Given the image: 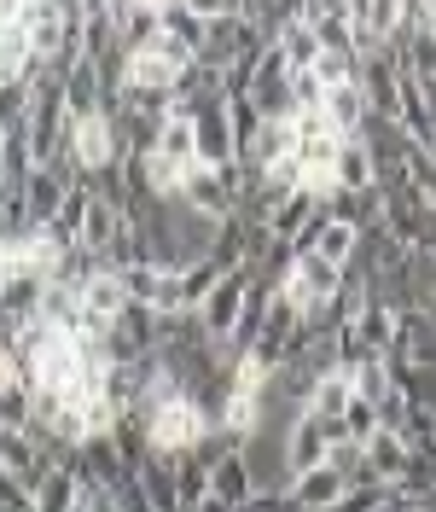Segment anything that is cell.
Wrapping results in <instances>:
<instances>
[{
    "label": "cell",
    "mask_w": 436,
    "mask_h": 512,
    "mask_svg": "<svg viewBox=\"0 0 436 512\" xmlns=\"http://www.w3.org/2000/svg\"><path fill=\"white\" fill-rule=\"evenodd\" d=\"M216 437V414L204 408V402H192V396H169V402H157L152 414H146V443L157 454H175V460H187L198 448Z\"/></svg>",
    "instance_id": "obj_1"
},
{
    "label": "cell",
    "mask_w": 436,
    "mask_h": 512,
    "mask_svg": "<svg viewBox=\"0 0 436 512\" xmlns=\"http://www.w3.org/2000/svg\"><path fill=\"white\" fill-rule=\"evenodd\" d=\"M128 303L152 309V315H192L187 309V268H163V262H140L123 274Z\"/></svg>",
    "instance_id": "obj_2"
},
{
    "label": "cell",
    "mask_w": 436,
    "mask_h": 512,
    "mask_svg": "<svg viewBox=\"0 0 436 512\" xmlns=\"http://www.w3.org/2000/svg\"><path fill=\"white\" fill-rule=\"evenodd\" d=\"M250 274H227L204 303H198V320H204V332H210V344H233V332H239V315H245V297H250Z\"/></svg>",
    "instance_id": "obj_3"
},
{
    "label": "cell",
    "mask_w": 436,
    "mask_h": 512,
    "mask_svg": "<svg viewBox=\"0 0 436 512\" xmlns=\"http://www.w3.org/2000/svg\"><path fill=\"white\" fill-rule=\"evenodd\" d=\"M192 134H198V163L204 169H233L239 163V134H233L227 105H204L192 117Z\"/></svg>",
    "instance_id": "obj_4"
},
{
    "label": "cell",
    "mask_w": 436,
    "mask_h": 512,
    "mask_svg": "<svg viewBox=\"0 0 436 512\" xmlns=\"http://www.w3.org/2000/svg\"><path fill=\"white\" fill-rule=\"evenodd\" d=\"M378 222H384L390 239H402V245L419 251V239H425L431 216H425V204H419V192L413 187H390V192H378Z\"/></svg>",
    "instance_id": "obj_5"
},
{
    "label": "cell",
    "mask_w": 436,
    "mask_h": 512,
    "mask_svg": "<svg viewBox=\"0 0 436 512\" xmlns=\"http://www.w3.org/2000/svg\"><path fill=\"white\" fill-rule=\"evenodd\" d=\"M285 466H291V478H303L314 466H326V431H320V419L303 408V414L285 425Z\"/></svg>",
    "instance_id": "obj_6"
},
{
    "label": "cell",
    "mask_w": 436,
    "mask_h": 512,
    "mask_svg": "<svg viewBox=\"0 0 436 512\" xmlns=\"http://www.w3.org/2000/svg\"><path fill=\"white\" fill-rule=\"evenodd\" d=\"M82 315L88 320H105V326H117L128 315V286L123 274H111V268H99L82 280Z\"/></svg>",
    "instance_id": "obj_7"
},
{
    "label": "cell",
    "mask_w": 436,
    "mask_h": 512,
    "mask_svg": "<svg viewBox=\"0 0 436 512\" xmlns=\"http://www.w3.org/2000/svg\"><path fill=\"white\" fill-rule=\"evenodd\" d=\"M407 466H413V448H407L402 431H378L373 443H367V478L384 483V489H396L407 478Z\"/></svg>",
    "instance_id": "obj_8"
},
{
    "label": "cell",
    "mask_w": 436,
    "mask_h": 512,
    "mask_svg": "<svg viewBox=\"0 0 436 512\" xmlns=\"http://www.w3.org/2000/svg\"><path fill=\"white\" fill-rule=\"evenodd\" d=\"M326 123L338 128L343 140H361L367 123H373V99H367V88H361V82L332 88V94H326Z\"/></svg>",
    "instance_id": "obj_9"
},
{
    "label": "cell",
    "mask_w": 436,
    "mask_h": 512,
    "mask_svg": "<svg viewBox=\"0 0 436 512\" xmlns=\"http://www.w3.org/2000/svg\"><path fill=\"white\" fill-rule=\"evenodd\" d=\"M343 495H349V478L332 472V466H314V472H303V478H291V501H297V512H332Z\"/></svg>",
    "instance_id": "obj_10"
},
{
    "label": "cell",
    "mask_w": 436,
    "mask_h": 512,
    "mask_svg": "<svg viewBox=\"0 0 436 512\" xmlns=\"http://www.w3.org/2000/svg\"><path fill=\"white\" fill-rule=\"evenodd\" d=\"M210 489H216L227 507H245L250 495H256V478H250L245 448H227V454H216V460H210Z\"/></svg>",
    "instance_id": "obj_11"
},
{
    "label": "cell",
    "mask_w": 436,
    "mask_h": 512,
    "mask_svg": "<svg viewBox=\"0 0 436 512\" xmlns=\"http://www.w3.org/2000/svg\"><path fill=\"white\" fill-rule=\"evenodd\" d=\"M175 99H187L192 111H204V105H227V70L210 59H198L181 70V88H175Z\"/></svg>",
    "instance_id": "obj_12"
},
{
    "label": "cell",
    "mask_w": 436,
    "mask_h": 512,
    "mask_svg": "<svg viewBox=\"0 0 436 512\" xmlns=\"http://www.w3.org/2000/svg\"><path fill=\"white\" fill-rule=\"evenodd\" d=\"M355 332H361V350L373 355V361H390V350H396V309L390 303H367L361 309V320H349Z\"/></svg>",
    "instance_id": "obj_13"
},
{
    "label": "cell",
    "mask_w": 436,
    "mask_h": 512,
    "mask_svg": "<svg viewBox=\"0 0 436 512\" xmlns=\"http://www.w3.org/2000/svg\"><path fill=\"white\" fill-rule=\"evenodd\" d=\"M332 181L343 192H378V163L367 152V140H343L338 163H332Z\"/></svg>",
    "instance_id": "obj_14"
},
{
    "label": "cell",
    "mask_w": 436,
    "mask_h": 512,
    "mask_svg": "<svg viewBox=\"0 0 436 512\" xmlns=\"http://www.w3.org/2000/svg\"><path fill=\"white\" fill-rule=\"evenodd\" d=\"M274 47H280V59H285V70H291V76L314 70V64H320V53H326V47H320V35H314L297 12H291V24L280 30V41H274Z\"/></svg>",
    "instance_id": "obj_15"
},
{
    "label": "cell",
    "mask_w": 436,
    "mask_h": 512,
    "mask_svg": "<svg viewBox=\"0 0 436 512\" xmlns=\"http://www.w3.org/2000/svg\"><path fill=\"white\" fill-rule=\"evenodd\" d=\"M117 227H123V210H117L105 192H94V204H88V222H82V251L105 262L111 239H117Z\"/></svg>",
    "instance_id": "obj_16"
},
{
    "label": "cell",
    "mask_w": 436,
    "mask_h": 512,
    "mask_svg": "<svg viewBox=\"0 0 436 512\" xmlns=\"http://www.w3.org/2000/svg\"><path fill=\"white\" fill-rule=\"evenodd\" d=\"M163 35L187 41L198 59H204V47H210V24H204V12L187 6V0H163Z\"/></svg>",
    "instance_id": "obj_17"
},
{
    "label": "cell",
    "mask_w": 436,
    "mask_h": 512,
    "mask_svg": "<svg viewBox=\"0 0 436 512\" xmlns=\"http://www.w3.org/2000/svg\"><path fill=\"white\" fill-rule=\"evenodd\" d=\"M76 495H82V472L76 466H53L47 483L35 489V512H76Z\"/></svg>",
    "instance_id": "obj_18"
},
{
    "label": "cell",
    "mask_w": 436,
    "mask_h": 512,
    "mask_svg": "<svg viewBox=\"0 0 436 512\" xmlns=\"http://www.w3.org/2000/svg\"><path fill=\"white\" fill-rule=\"evenodd\" d=\"M314 256H326L332 268H349L355 256H361V227H349V222H320V245H314Z\"/></svg>",
    "instance_id": "obj_19"
},
{
    "label": "cell",
    "mask_w": 436,
    "mask_h": 512,
    "mask_svg": "<svg viewBox=\"0 0 436 512\" xmlns=\"http://www.w3.org/2000/svg\"><path fill=\"white\" fill-rule=\"evenodd\" d=\"M157 158H169L175 169H198V134H192V123L157 128Z\"/></svg>",
    "instance_id": "obj_20"
},
{
    "label": "cell",
    "mask_w": 436,
    "mask_h": 512,
    "mask_svg": "<svg viewBox=\"0 0 436 512\" xmlns=\"http://www.w3.org/2000/svg\"><path fill=\"white\" fill-rule=\"evenodd\" d=\"M88 204H94V187H88V181H76V187H70V198H64V210L59 216H53V233H59V239H70V245H82V222H88Z\"/></svg>",
    "instance_id": "obj_21"
},
{
    "label": "cell",
    "mask_w": 436,
    "mask_h": 512,
    "mask_svg": "<svg viewBox=\"0 0 436 512\" xmlns=\"http://www.w3.org/2000/svg\"><path fill=\"white\" fill-rule=\"evenodd\" d=\"M175 489H181V507H204V501H210V495H216V489H210V460H204V454H187V460H181V472H175Z\"/></svg>",
    "instance_id": "obj_22"
},
{
    "label": "cell",
    "mask_w": 436,
    "mask_h": 512,
    "mask_svg": "<svg viewBox=\"0 0 436 512\" xmlns=\"http://www.w3.org/2000/svg\"><path fill=\"white\" fill-rule=\"evenodd\" d=\"M30 111H35V88L30 82H0V123L12 128H30Z\"/></svg>",
    "instance_id": "obj_23"
},
{
    "label": "cell",
    "mask_w": 436,
    "mask_h": 512,
    "mask_svg": "<svg viewBox=\"0 0 436 512\" xmlns=\"http://www.w3.org/2000/svg\"><path fill=\"white\" fill-rule=\"evenodd\" d=\"M221 280H227V274H221V268L210 262V256L187 268V309H192V315H198V303H204V297H210V291H216Z\"/></svg>",
    "instance_id": "obj_24"
},
{
    "label": "cell",
    "mask_w": 436,
    "mask_h": 512,
    "mask_svg": "<svg viewBox=\"0 0 436 512\" xmlns=\"http://www.w3.org/2000/svg\"><path fill=\"white\" fill-rule=\"evenodd\" d=\"M297 111H326V82H320L314 70L291 76V117H297Z\"/></svg>",
    "instance_id": "obj_25"
},
{
    "label": "cell",
    "mask_w": 436,
    "mask_h": 512,
    "mask_svg": "<svg viewBox=\"0 0 436 512\" xmlns=\"http://www.w3.org/2000/svg\"><path fill=\"white\" fill-rule=\"evenodd\" d=\"M349 379H355V396H367V402L378 408V396L390 390V361H361Z\"/></svg>",
    "instance_id": "obj_26"
},
{
    "label": "cell",
    "mask_w": 436,
    "mask_h": 512,
    "mask_svg": "<svg viewBox=\"0 0 436 512\" xmlns=\"http://www.w3.org/2000/svg\"><path fill=\"white\" fill-rule=\"evenodd\" d=\"M117 512H157L152 507V495H146V483H140V472L117 489Z\"/></svg>",
    "instance_id": "obj_27"
},
{
    "label": "cell",
    "mask_w": 436,
    "mask_h": 512,
    "mask_svg": "<svg viewBox=\"0 0 436 512\" xmlns=\"http://www.w3.org/2000/svg\"><path fill=\"white\" fill-rule=\"evenodd\" d=\"M419 99H425V117H431V134H436V76H419Z\"/></svg>",
    "instance_id": "obj_28"
},
{
    "label": "cell",
    "mask_w": 436,
    "mask_h": 512,
    "mask_svg": "<svg viewBox=\"0 0 436 512\" xmlns=\"http://www.w3.org/2000/svg\"><path fill=\"white\" fill-rule=\"evenodd\" d=\"M419 251H425V256H431V262H436V222L425 227V239H419Z\"/></svg>",
    "instance_id": "obj_29"
},
{
    "label": "cell",
    "mask_w": 436,
    "mask_h": 512,
    "mask_svg": "<svg viewBox=\"0 0 436 512\" xmlns=\"http://www.w3.org/2000/svg\"><path fill=\"white\" fill-rule=\"evenodd\" d=\"M192 512H239V507H227V501H221V495H210V501H204V507H192Z\"/></svg>",
    "instance_id": "obj_30"
},
{
    "label": "cell",
    "mask_w": 436,
    "mask_h": 512,
    "mask_svg": "<svg viewBox=\"0 0 436 512\" xmlns=\"http://www.w3.org/2000/svg\"><path fill=\"white\" fill-rule=\"evenodd\" d=\"M6 24H12V0H0V35H6Z\"/></svg>",
    "instance_id": "obj_31"
},
{
    "label": "cell",
    "mask_w": 436,
    "mask_h": 512,
    "mask_svg": "<svg viewBox=\"0 0 436 512\" xmlns=\"http://www.w3.org/2000/svg\"><path fill=\"white\" fill-rule=\"evenodd\" d=\"M6 146H12V128L0 123V158H6Z\"/></svg>",
    "instance_id": "obj_32"
},
{
    "label": "cell",
    "mask_w": 436,
    "mask_h": 512,
    "mask_svg": "<svg viewBox=\"0 0 436 512\" xmlns=\"http://www.w3.org/2000/svg\"><path fill=\"white\" fill-rule=\"evenodd\" d=\"M0 355H6V332H0Z\"/></svg>",
    "instance_id": "obj_33"
},
{
    "label": "cell",
    "mask_w": 436,
    "mask_h": 512,
    "mask_svg": "<svg viewBox=\"0 0 436 512\" xmlns=\"http://www.w3.org/2000/svg\"><path fill=\"white\" fill-rule=\"evenodd\" d=\"M431 309H436V303H431Z\"/></svg>",
    "instance_id": "obj_34"
}]
</instances>
